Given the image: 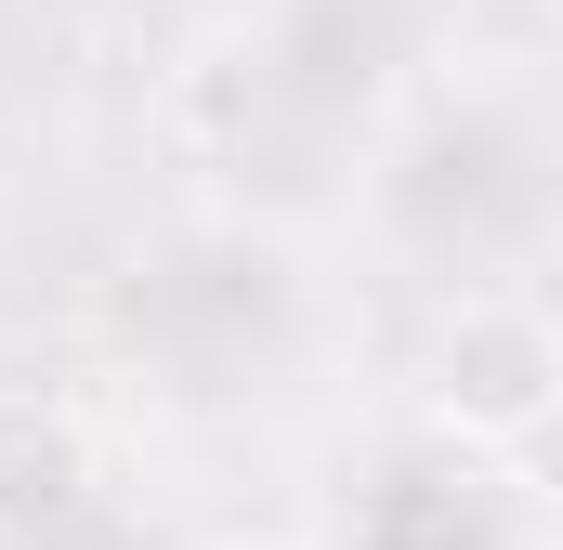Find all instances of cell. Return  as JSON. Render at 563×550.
I'll return each instance as SVG.
<instances>
[{"label":"cell","mask_w":563,"mask_h":550,"mask_svg":"<svg viewBox=\"0 0 563 550\" xmlns=\"http://www.w3.org/2000/svg\"><path fill=\"white\" fill-rule=\"evenodd\" d=\"M407 407L445 432V446H472V459H511V446H538L563 419V315L538 301H511V288H485V301H445L420 341V381H407Z\"/></svg>","instance_id":"cell-1"},{"label":"cell","mask_w":563,"mask_h":550,"mask_svg":"<svg viewBox=\"0 0 563 550\" xmlns=\"http://www.w3.org/2000/svg\"><path fill=\"white\" fill-rule=\"evenodd\" d=\"M106 498V446L66 394H0V538L40 550Z\"/></svg>","instance_id":"cell-2"},{"label":"cell","mask_w":563,"mask_h":550,"mask_svg":"<svg viewBox=\"0 0 563 550\" xmlns=\"http://www.w3.org/2000/svg\"><path fill=\"white\" fill-rule=\"evenodd\" d=\"M538 446H551V485H563V419H551V432H538Z\"/></svg>","instance_id":"cell-3"}]
</instances>
